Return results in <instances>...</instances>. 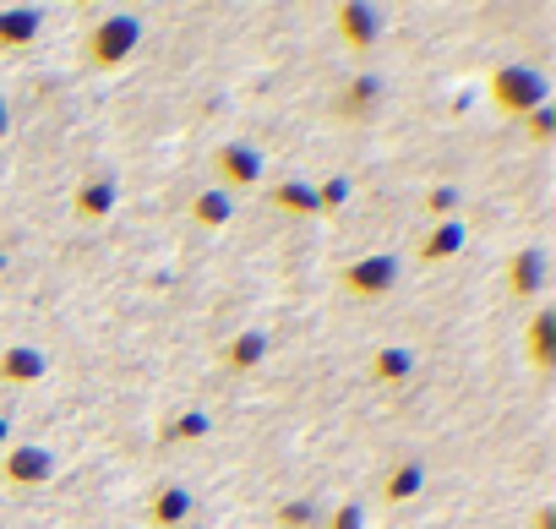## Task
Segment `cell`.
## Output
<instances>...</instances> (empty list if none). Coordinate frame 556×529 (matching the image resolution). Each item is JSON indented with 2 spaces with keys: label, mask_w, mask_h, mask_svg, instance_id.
I'll list each match as a JSON object with an SVG mask.
<instances>
[{
  "label": "cell",
  "mask_w": 556,
  "mask_h": 529,
  "mask_svg": "<svg viewBox=\"0 0 556 529\" xmlns=\"http://www.w3.org/2000/svg\"><path fill=\"white\" fill-rule=\"evenodd\" d=\"M137 45H142V23H137L131 12H110V17H99V23L88 28V39H83V66L115 72L121 61L137 55Z\"/></svg>",
  "instance_id": "1"
},
{
  "label": "cell",
  "mask_w": 556,
  "mask_h": 529,
  "mask_svg": "<svg viewBox=\"0 0 556 529\" xmlns=\"http://www.w3.org/2000/svg\"><path fill=\"white\" fill-rule=\"evenodd\" d=\"M491 104H496L502 115L523 121V115H534L540 104H551V88H545V77H540L534 66H496V72H491Z\"/></svg>",
  "instance_id": "2"
},
{
  "label": "cell",
  "mask_w": 556,
  "mask_h": 529,
  "mask_svg": "<svg viewBox=\"0 0 556 529\" xmlns=\"http://www.w3.org/2000/svg\"><path fill=\"white\" fill-rule=\"evenodd\" d=\"M393 285H399V256H388V251L355 256L350 268L339 274V290H344L350 301H382Z\"/></svg>",
  "instance_id": "3"
},
{
  "label": "cell",
  "mask_w": 556,
  "mask_h": 529,
  "mask_svg": "<svg viewBox=\"0 0 556 529\" xmlns=\"http://www.w3.org/2000/svg\"><path fill=\"white\" fill-rule=\"evenodd\" d=\"M333 28H339V39L355 55H366V50L382 45V12L366 7V0H344V7H333Z\"/></svg>",
  "instance_id": "4"
},
{
  "label": "cell",
  "mask_w": 556,
  "mask_h": 529,
  "mask_svg": "<svg viewBox=\"0 0 556 529\" xmlns=\"http://www.w3.org/2000/svg\"><path fill=\"white\" fill-rule=\"evenodd\" d=\"M382 93H388V88H382L377 72H355V77L333 93V115L350 121V126H361V121H371V115L382 110Z\"/></svg>",
  "instance_id": "5"
},
{
  "label": "cell",
  "mask_w": 556,
  "mask_h": 529,
  "mask_svg": "<svg viewBox=\"0 0 556 529\" xmlns=\"http://www.w3.org/2000/svg\"><path fill=\"white\" fill-rule=\"evenodd\" d=\"M213 169H218V191H245V186H256L262 180V153L251 148V142H224L218 153H213Z\"/></svg>",
  "instance_id": "6"
},
{
  "label": "cell",
  "mask_w": 556,
  "mask_h": 529,
  "mask_svg": "<svg viewBox=\"0 0 556 529\" xmlns=\"http://www.w3.org/2000/svg\"><path fill=\"white\" fill-rule=\"evenodd\" d=\"M0 475H7V486H50L55 480V458L45 453V448H34V442H23V448H7V458H0Z\"/></svg>",
  "instance_id": "7"
},
{
  "label": "cell",
  "mask_w": 556,
  "mask_h": 529,
  "mask_svg": "<svg viewBox=\"0 0 556 529\" xmlns=\"http://www.w3.org/2000/svg\"><path fill=\"white\" fill-rule=\"evenodd\" d=\"M507 295L513 301H534L540 290H545V251L540 245H518L513 256H507Z\"/></svg>",
  "instance_id": "8"
},
{
  "label": "cell",
  "mask_w": 556,
  "mask_h": 529,
  "mask_svg": "<svg viewBox=\"0 0 556 529\" xmlns=\"http://www.w3.org/2000/svg\"><path fill=\"white\" fill-rule=\"evenodd\" d=\"M115 202H121V186H115L110 175H93V180H83V186L72 191V213H77L83 224H104V218L115 213Z\"/></svg>",
  "instance_id": "9"
},
{
  "label": "cell",
  "mask_w": 556,
  "mask_h": 529,
  "mask_svg": "<svg viewBox=\"0 0 556 529\" xmlns=\"http://www.w3.org/2000/svg\"><path fill=\"white\" fill-rule=\"evenodd\" d=\"M426 491V464L420 458H399L388 475H382V507H404Z\"/></svg>",
  "instance_id": "10"
},
{
  "label": "cell",
  "mask_w": 556,
  "mask_h": 529,
  "mask_svg": "<svg viewBox=\"0 0 556 529\" xmlns=\"http://www.w3.org/2000/svg\"><path fill=\"white\" fill-rule=\"evenodd\" d=\"M45 377V355L34 344H7L0 350V382L7 388H34Z\"/></svg>",
  "instance_id": "11"
},
{
  "label": "cell",
  "mask_w": 556,
  "mask_h": 529,
  "mask_svg": "<svg viewBox=\"0 0 556 529\" xmlns=\"http://www.w3.org/2000/svg\"><path fill=\"white\" fill-rule=\"evenodd\" d=\"M523 344H529V366H534V371H551V366H556V306H540V312L529 317Z\"/></svg>",
  "instance_id": "12"
},
{
  "label": "cell",
  "mask_w": 556,
  "mask_h": 529,
  "mask_svg": "<svg viewBox=\"0 0 556 529\" xmlns=\"http://www.w3.org/2000/svg\"><path fill=\"white\" fill-rule=\"evenodd\" d=\"M191 507H197V496H191L186 486H159V491L148 496V518H153V529H180V524L191 518Z\"/></svg>",
  "instance_id": "13"
},
{
  "label": "cell",
  "mask_w": 556,
  "mask_h": 529,
  "mask_svg": "<svg viewBox=\"0 0 556 529\" xmlns=\"http://www.w3.org/2000/svg\"><path fill=\"white\" fill-rule=\"evenodd\" d=\"M39 28H45V17L34 7H7V12H0V50H7V55L28 50L39 39Z\"/></svg>",
  "instance_id": "14"
},
{
  "label": "cell",
  "mask_w": 556,
  "mask_h": 529,
  "mask_svg": "<svg viewBox=\"0 0 556 529\" xmlns=\"http://www.w3.org/2000/svg\"><path fill=\"white\" fill-rule=\"evenodd\" d=\"M267 207H273V213L312 218V213H317V191H312V180H278V186H267Z\"/></svg>",
  "instance_id": "15"
},
{
  "label": "cell",
  "mask_w": 556,
  "mask_h": 529,
  "mask_svg": "<svg viewBox=\"0 0 556 529\" xmlns=\"http://www.w3.org/2000/svg\"><path fill=\"white\" fill-rule=\"evenodd\" d=\"M409 377H415V355H409V350L382 344V350L371 355V382H377V388H404Z\"/></svg>",
  "instance_id": "16"
},
{
  "label": "cell",
  "mask_w": 556,
  "mask_h": 529,
  "mask_svg": "<svg viewBox=\"0 0 556 529\" xmlns=\"http://www.w3.org/2000/svg\"><path fill=\"white\" fill-rule=\"evenodd\" d=\"M458 251H464V218H442L420 240V262H453Z\"/></svg>",
  "instance_id": "17"
},
{
  "label": "cell",
  "mask_w": 556,
  "mask_h": 529,
  "mask_svg": "<svg viewBox=\"0 0 556 529\" xmlns=\"http://www.w3.org/2000/svg\"><path fill=\"white\" fill-rule=\"evenodd\" d=\"M218 361H224V371H256L267 361V333H256V328L251 333H235Z\"/></svg>",
  "instance_id": "18"
},
{
  "label": "cell",
  "mask_w": 556,
  "mask_h": 529,
  "mask_svg": "<svg viewBox=\"0 0 556 529\" xmlns=\"http://www.w3.org/2000/svg\"><path fill=\"white\" fill-rule=\"evenodd\" d=\"M191 218H197V229H224L229 218H235V197L229 191H197V202H191Z\"/></svg>",
  "instance_id": "19"
},
{
  "label": "cell",
  "mask_w": 556,
  "mask_h": 529,
  "mask_svg": "<svg viewBox=\"0 0 556 529\" xmlns=\"http://www.w3.org/2000/svg\"><path fill=\"white\" fill-rule=\"evenodd\" d=\"M207 426H213V420H207L202 410H180L175 420H164V426H159V442H164V448H175V442H202V437H207Z\"/></svg>",
  "instance_id": "20"
},
{
  "label": "cell",
  "mask_w": 556,
  "mask_h": 529,
  "mask_svg": "<svg viewBox=\"0 0 556 529\" xmlns=\"http://www.w3.org/2000/svg\"><path fill=\"white\" fill-rule=\"evenodd\" d=\"M317 518H323L317 502H285V507H278V529H312Z\"/></svg>",
  "instance_id": "21"
},
{
  "label": "cell",
  "mask_w": 556,
  "mask_h": 529,
  "mask_svg": "<svg viewBox=\"0 0 556 529\" xmlns=\"http://www.w3.org/2000/svg\"><path fill=\"white\" fill-rule=\"evenodd\" d=\"M317 191V213H339L344 202H350V180L344 175H333V180H323V186H312Z\"/></svg>",
  "instance_id": "22"
},
{
  "label": "cell",
  "mask_w": 556,
  "mask_h": 529,
  "mask_svg": "<svg viewBox=\"0 0 556 529\" xmlns=\"http://www.w3.org/2000/svg\"><path fill=\"white\" fill-rule=\"evenodd\" d=\"M523 126H529V142H540V148L556 142V110L551 104H540L534 115H523Z\"/></svg>",
  "instance_id": "23"
},
{
  "label": "cell",
  "mask_w": 556,
  "mask_h": 529,
  "mask_svg": "<svg viewBox=\"0 0 556 529\" xmlns=\"http://www.w3.org/2000/svg\"><path fill=\"white\" fill-rule=\"evenodd\" d=\"M426 213L431 218H458V186H431L426 191Z\"/></svg>",
  "instance_id": "24"
},
{
  "label": "cell",
  "mask_w": 556,
  "mask_h": 529,
  "mask_svg": "<svg viewBox=\"0 0 556 529\" xmlns=\"http://www.w3.org/2000/svg\"><path fill=\"white\" fill-rule=\"evenodd\" d=\"M323 529H366V507H361V502H339V507L323 518Z\"/></svg>",
  "instance_id": "25"
},
{
  "label": "cell",
  "mask_w": 556,
  "mask_h": 529,
  "mask_svg": "<svg viewBox=\"0 0 556 529\" xmlns=\"http://www.w3.org/2000/svg\"><path fill=\"white\" fill-rule=\"evenodd\" d=\"M534 529H556V518H551V507H540V513H534Z\"/></svg>",
  "instance_id": "26"
},
{
  "label": "cell",
  "mask_w": 556,
  "mask_h": 529,
  "mask_svg": "<svg viewBox=\"0 0 556 529\" xmlns=\"http://www.w3.org/2000/svg\"><path fill=\"white\" fill-rule=\"evenodd\" d=\"M7 131H12V115H7V104H0V142H7Z\"/></svg>",
  "instance_id": "27"
},
{
  "label": "cell",
  "mask_w": 556,
  "mask_h": 529,
  "mask_svg": "<svg viewBox=\"0 0 556 529\" xmlns=\"http://www.w3.org/2000/svg\"><path fill=\"white\" fill-rule=\"evenodd\" d=\"M7 437H12V420H7V415H0V448H7Z\"/></svg>",
  "instance_id": "28"
},
{
  "label": "cell",
  "mask_w": 556,
  "mask_h": 529,
  "mask_svg": "<svg viewBox=\"0 0 556 529\" xmlns=\"http://www.w3.org/2000/svg\"><path fill=\"white\" fill-rule=\"evenodd\" d=\"M0 274H7V256H0Z\"/></svg>",
  "instance_id": "29"
}]
</instances>
